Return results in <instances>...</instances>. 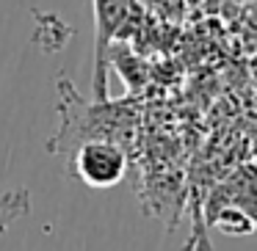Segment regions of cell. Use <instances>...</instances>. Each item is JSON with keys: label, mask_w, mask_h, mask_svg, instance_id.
<instances>
[{"label": "cell", "mask_w": 257, "mask_h": 251, "mask_svg": "<svg viewBox=\"0 0 257 251\" xmlns=\"http://www.w3.org/2000/svg\"><path fill=\"white\" fill-rule=\"evenodd\" d=\"M69 168L86 188L108 190L122 182L127 171V152L116 141L89 138L69 152Z\"/></svg>", "instance_id": "6da1fadb"}, {"label": "cell", "mask_w": 257, "mask_h": 251, "mask_svg": "<svg viewBox=\"0 0 257 251\" xmlns=\"http://www.w3.org/2000/svg\"><path fill=\"white\" fill-rule=\"evenodd\" d=\"M130 14V0H94V100H108V56L111 42Z\"/></svg>", "instance_id": "7a4b0ae2"}, {"label": "cell", "mask_w": 257, "mask_h": 251, "mask_svg": "<svg viewBox=\"0 0 257 251\" xmlns=\"http://www.w3.org/2000/svg\"><path fill=\"white\" fill-rule=\"evenodd\" d=\"M221 204H229L235 210H240L257 229V163H246L235 174H229L216 188L207 210L221 207Z\"/></svg>", "instance_id": "3957f363"}, {"label": "cell", "mask_w": 257, "mask_h": 251, "mask_svg": "<svg viewBox=\"0 0 257 251\" xmlns=\"http://www.w3.org/2000/svg\"><path fill=\"white\" fill-rule=\"evenodd\" d=\"M34 207L28 188H14V190H0V234L6 232L9 226L25 218Z\"/></svg>", "instance_id": "277c9868"}]
</instances>
